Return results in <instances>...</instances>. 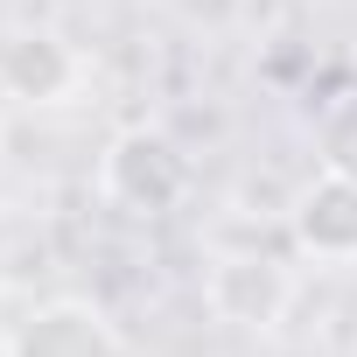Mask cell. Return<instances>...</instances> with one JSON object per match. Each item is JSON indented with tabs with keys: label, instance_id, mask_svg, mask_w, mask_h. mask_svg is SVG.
Wrapping results in <instances>:
<instances>
[{
	"label": "cell",
	"instance_id": "1",
	"mask_svg": "<svg viewBox=\"0 0 357 357\" xmlns=\"http://www.w3.org/2000/svg\"><path fill=\"white\" fill-rule=\"evenodd\" d=\"M183 190H190V161L161 133L133 126V133L112 140V154H105V197L112 204H126L133 218H161V211L183 204Z\"/></svg>",
	"mask_w": 357,
	"mask_h": 357
},
{
	"label": "cell",
	"instance_id": "2",
	"mask_svg": "<svg viewBox=\"0 0 357 357\" xmlns=\"http://www.w3.org/2000/svg\"><path fill=\"white\" fill-rule=\"evenodd\" d=\"M287 301H294V280H287L280 259L245 252V259H218L211 266V308L225 322H238V329H273L287 315Z\"/></svg>",
	"mask_w": 357,
	"mask_h": 357
},
{
	"label": "cell",
	"instance_id": "3",
	"mask_svg": "<svg viewBox=\"0 0 357 357\" xmlns=\"http://www.w3.org/2000/svg\"><path fill=\"white\" fill-rule=\"evenodd\" d=\"M294 238L301 252L329 259V266H350L357 259V175H322V183L294 204Z\"/></svg>",
	"mask_w": 357,
	"mask_h": 357
},
{
	"label": "cell",
	"instance_id": "4",
	"mask_svg": "<svg viewBox=\"0 0 357 357\" xmlns=\"http://www.w3.org/2000/svg\"><path fill=\"white\" fill-rule=\"evenodd\" d=\"M15 357H126V343L112 336V322L84 301H56L43 308L22 336H15Z\"/></svg>",
	"mask_w": 357,
	"mask_h": 357
},
{
	"label": "cell",
	"instance_id": "5",
	"mask_svg": "<svg viewBox=\"0 0 357 357\" xmlns=\"http://www.w3.org/2000/svg\"><path fill=\"white\" fill-rule=\"evenodd\" d=\"M0 77H8L22 98H56V91L77 84V56L56 36H15L0 50Z\"/></svg>",
	"mask_w": 357,
	"mask_h": 357
},
{
	"label": "cell",
	"instance_id": "6",
	"mask_svg": "<svg viewBox=\"0 0 357 357\" xmlns=\"http://www.w3.org/2000/svg\"><path fill=\"white\" fill-rule=\"evenodd\" d=\"M322 161L336 175H357V98L329 105V119H322Z\"/></svg>",
	"mask_w": 357,
	"mask_h": 357
}]
</instances>
